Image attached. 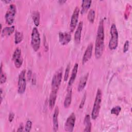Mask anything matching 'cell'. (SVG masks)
I'll list each match as a JSON object with an SVG mask.
<instances>
[{
    "instance_id": "836d02e7",
    "label": "cell",
    "mask_w": 132,
    "mask_h": 132,
    "mask_svg": "<svg viewBox=\"0 0 132 132\" xmlns=\"http://www.w3.org/2000/svg\"><path fill=\"white\" fill-rule=\"evenodd\" d=\"M3 90L2 89H1V103L2 102V100H3Z\"/></svg>"
},
{
    "instance_id": "f1b7e54d",
    "label": "cell",
    "mask_w": 132,
    "mask_h": 132,
    "mask_svg": "<svg viewBox=\"0 0 132 132\" xmlns=\"http://www.w3.org/2000/svg\"><path fill=\"white\" fill-rule=\"evenodd\" d=\"M129 42L128 40H126L124 44V46H123V53H126L129 48Z\"/></svg>"
},
{
    "instance_id": "4316f807",
    "label": "cell",
    "mask_w": 132,
    "mask_h": 132,
    "mask_svg": "<svg viewBox=\"0 0 132 132\" xmlns=\"http://www.w3.org/2000/svg\"><path fill=\"white\" fill-rule=\"evenodd\" d=\"M70 70V63H69L67 65V68L65 69V73H64V81H67L68 79Z\"/></svg>"
},
{
    "instance_id": "1f68e13d",
    "label": "cell",
    "mask_w": 132,
    "mask_h": 132,
    "mask_svg": "<svg viewBox=\"0 0 132 132\" xmlns=\"http://www.w3.org/2000/svg\"><path fill=\"white\" fill-rule=\"evenodd\" d=\"M24 131V126H23V124L21 123L19 125V127L17 130V131Z\"/></svg>"
},
{
    "instance_id": "30bf717a",
    "label": "cell",
    "mask_w": 132,
    "mask_h": 132,
    "mask_svg": "<svg viewBox=\"0 0 132 132\" xmlns=\"http://www.w3.org/2000/svg\"><path fill=\"white\" fill-rule=\"evenodd\" d=\"M79 11H80L79 8L77 6L75 7V9L73 11V14L71 18V22L70 24V28L71 32L73 31V30H74L75 27L77 24Z\"/></svg>"
},
{
    "instance_id": "ffe728a7",
    "label": "cell",
    "mask_w": 132,
    "mask_h": 132,
    "mask_svg": "<svg viewBox=\"0 0 132 132\" xmlns=\"http://www.w3.org/2000/svg\"><path fill=\"white\" fill-rule=\"evenodd\" d=\"M14 26H11L9 27H6L2 30V37H8L11 35L14 31Z\"/></svg>"
},
{
    "instance_id": "603a6c76",
    "label": "cell",
    "mask_w": 132,
    "mask_h": 132,
    "mask_svg": "<svg viewBox=\"0 0 132 132\" xmlns=\"http://www.w3.org/2000/svg\"><path fill=\"white\" fill-rule=\"evenodd\" d=\"M23 39V34L22 32L16 31L14 34V42L15 44H19L21 42Z\"/></svg>"
},
{
    "instance_id": "4dcf8cb0",
    "label": "cell",
    "mask_w": 132,
    "mask_h": 132,
    "mask_svg": "<svg viewBox=\"0 0 132 132\" xmlns=\"http://www.w3.org/2000/svg\"><path fill=\"white\" fill-rule=\"evenodd\" d=\"M14 118V113L13 112H10L9 114V117H8V120L10 122H11L13 119Z\"/></svg>"
},
{
    "instance_id": "e575fe53",
    "label": "cell",
    "mask_w": 132,
    "mask_h": 132,
    "mask_svg": "<svg viewBox=\"0 0 132 132\" xmlns=\"http://www.w3.org/2000/svg\"><path fill=\"white\" fill-rule=\"evenodd\" d=\"M66 2V1H61V0H60L58 1V3H59L60 4H64V3Z\"/></svg>"
},
{
    "instance_id": "5b68a950",
    "label": "cell",
    "mask_w": 132,
    "mask_h": 132,
    "mask_svg": "<svg viewBox=\"0 0 132 132\" xmlns=\"http://www.w3.org/2000/svg\"><path fill=\"white\" fill-rule=\"evenodd\" d=\"M16 12V9L15 6L14 4L10 5L5 15V19L7 24L11 25L13 23Z\"/></svg>"
},
{
    "instance_id": "6da1fadb",
    "label": "cell",
    "mask_w": 132,
    "mask_h": 132,
    "mask_svg": "<svg viewBox=\"0 0 132 132\" xmlns=\"http://www.w3.org/2000/svg\"><path fill=\"white\" fill-rule=\"evenodd\" d=\"M104 20H101L99 23L95 45V55L96 58H100L103 53L104 48Z\"/></svg>"
},
{
    "instance_id": "8992f818",
    "label": "cell",
    "mask_w": 132,
    "mask_h": 132,
    "mask_svg": "<svg viewBox=\"0 0 132 132\" xmlns=\"http://www.w3.org/2000/svg\"><path fill=\"white\" fill-rule=\"evenodd\" d=\"M62 76V68L58 69L54 74L52 80V89L58 90L60 85Z\"/></svg>"
},
{
    "instance_id": "7a4b0ae2",
    "label": "cell",
    "mask_w": 132,
    "mask_h": 132,
    "mask_svg": "<svg viewBox=\"0 0 132 132\" xmlns=\"http://www.w3.org/2000/svg\"><path fill=\"white\" fill-rule=\"evenodd\" d=\"M102 93L100 89H98L96 94L95 98L94 100L92 113H91V118L93 120H96L98 117L101 109V102H102Z\"/></svg>"
},
{
    "instance_id": "277c9868",
    "label": "cell",
    "mask_w": 132,
    "mask_h": 132,
    "mask_svg": "<svg viewBox=\"0 0 132 132\" xmlns=\"http://www.w3.org/2000/svg\"><path fill=\"white\" fill-rule=\"evenodd\" d=\"M41 39L40 33L37 27H34L31 35V45L35 52H37L40 47Z\"/></svg>"
},
{
    "instance_id": "d6986e66",
    "label": "cell",
    "mask_w": 132,
    "mask_h": 132,
    "mask_svg": "<svg viewBox=\"0 0 132 132\" xmlns=\"http://www.w3.org/2000/svg\"><path fill=\"white\" fill-rule=\"evenodd\" d=\"M84 125L85 126V129L84 130V131H88L90 132L91 130V122L90 121V116L89 114H86L84 118Z\"/></svg>"
},
{
    "instance_id": "ba28073f",
    "label": "cell",
    "mask_w": 132,
    "mask_h": 132,
    "mask_svg": "<svg viewBox=\"0 0 132 132\" xmlns=\"http://www.w3.org/2000/svg\"><path fill=\"white\" fill-rule=\"evenodd\" d=\"M76 116L74 112H72L68 117L64 125V130L66 131L72 132L73 131L75 123Z\"/></svg>"
},
{
    "instance_id": "9a60e30c",
    "label": "cell",
    "mask_w": 132,
    "mask_h": 132,
    "mask_svg": "<svg viewBox=\"0 0 132 132\" xmlns=\"http://www.w3.org/2000/svg\"><path fill=\"white\" fill-rule=\"evenodd\" d=\"M78 64L77 63H76L74 64V65L73 67V68L72 69V73H71V75L70 78L69 82H68V88L71 87L73 84L74 83V82L75 80V78L76 77L77 73V72H78Z\"/></svg>"
},
{
    "instance_id": "44dd1931",
    "label": "cell",
    "mask_w": 132,
    "mask_h": 132,
    "mask_svg": "<svg viewBox=\"0 0 132 132\" xmlns=\"http://www.w3.org/2000/svg\"><path fill=\"white\" fill-rule=\"evenodd\" d=\"M91 1H82L81 4V9L80 11L81 14H84L88 11L91 6Z\"/></svg>"
},
{
    "instance_id": "f546056e",
    "label": "cell",
    "mask_w": 132,
    "mask_h": 132,
    "mask_svg": "<svg viewBox=\"0 0 132 132\" xmlns=\"http://www.w3.org/2000/svg\"><path fill=\"white\" fill-rule=\"evenodd\" d=\"M86 93H85L82 99H81V101L80 102V105H79V108L80 109H81L84 107V104H85V103L86 102Z\"/></svg>"
},
{
    "instance_id": "7c38bea8",
    "label": "cell",
    "mask_w": 132,
    "mask_h": 132,
    "mask_svg": "<svg viewBox=\"0 0 132 132\" xmlns=\"http://www.w3.org/2000/svg\"><path fill=\"white\" fill-rule=\"evenodd\" d=\"M93 44L92 43H90L83 56L82 59V63L85 64L87 62H88L91 58L92 55V51H93Z\"/></svg>"
},
{
    "instance_id": "3957f363",
    "label": "cell",
    "mask_w": 132,
    "mask_h": 132,
    "mask_svg": "<svg viewBox=\"0 0 132 132\" xmlns=\"http://www.w3.org/2000/svg\"><path fill=\"white\" fill-rule=\"evenodd\" d=\"M110 35L111 38L109 42L108 46L111 50H116L118 45V31L117 26L115 24L113 23L110 27Z\"/></svg>"
},
{
    "instance_id": "5bb4252c",
    "label": "cell",
    "mask_w": 132,
    "mask_h": 132,
    "mask_svg": "<svg viewBox=\"0 0 132 132\" xmlns=\"http://www.w3.org/2000/svg\"><path fill=\"white\" fill-rule=\"evenodd\" d=\"M59 109L58 106H56L55 108L53 116V130L56 131L58 129V117L59 115Z\"/></svg>"
},
{
    "instance_id": "2e32d148",
    "label": "cell",
    "mask_w": 132,
    "mask_h": 132,
    "mask_svg": "<svg viewBox=\"0 0 132 132\" xmlns=\"http://www.w3.org/2000/svg\"><path fill=\"white\" fill-rule=\"evenodd\" d=\"M57 92H58V90H57L52 89V91L50 93L49 100H48V105L51 109L53 108V107L55 106L57 96Z\"/></svg>"
},
{
    "instance_id": "8fae6325",
    "label": "cell",
    "mask_w": 132,
    "mask_h": 132,
    "mask_svg": "<svg viewBox=\"0 0 132 132\" xmlns=\"http://www.w3.org/2000/svg\"><path fill=\"white\" fill-rule=\"evenodd\" d=\"M71 35L68 32H59V41L61 44L65 45L68 44L71 40Z\"/></svg>"
},
{
    "instance_id": "e0dca14e",
    "label": "cell",
    "mask_w": 132,
    "mask_h": 132,
    "mask_svg": "<svg viewBox=\"0 0 132 132\" xmlns=\"http://www.w3.org/2000/svg\"><path fill=\"white\" fill-rule=\"evenodd\" d=\"M72 88H68L67 89V93L65 96L64 101V103L63 105L64 108H68L69 107L71 104L72 102Z\"/></svg>"
},
{
    "instance_id": "4fadbf2b",
    "label": "cell",
    "mask_w": 132,
    "mask_h": 132,
    "mask_svg": "<svg viewBox=\"0 0 132 132\" xmlns=\"http://www.w3.org/2000/svg\"><path fill=\"white\" fill-rule=\"evenodd\" d=\"M83 27V22L80 21L77 27V29L74 34V41L76 44H79L80 42L81 31Z\"/></svg>"
},
{
    "instance_id": "cb8c5ba5",
    "label": "cell",
    "mask_w": 132,
    "mask_h": 132,
    "mask_svg": "<svg viewBox=\"0 0 132 132\" xmlns=\"http://www.w3.org/2000/svg\"><path fill=\"white\" fill-rule=\"evenodd\" d=\"M95 11L91 9L89 10L88 15H87V18L88 21L91 23H93L94 21V19H95Z\"/></svg>"
},
{
    "instance_id": "d4e9b609",
    "label": "cell",
    "mask_w": 132,
    "mask_h": 132,
    "mask_svg": "<svg viewBox=\"0 0 132 132\" xmlns=\"http://www.w3.org/2000/svg\"><path fill=\"white\" fill-rule=\"evenodd\" d=\"M121 111V107L120 106H116L113 107L111 109V113L115 114L116 116H118Z\"/></svg>"
},
{
    "instance_id": "9c48e42d",
    "label": "cell",
    "mask_w": 132,
    "mask_h": 132,
    "mask_svg": "<svg viewBox=\"0 0 132 132\" xmlns=\"http://www.w3.org/2000/svg\"><path fill=\"white\" fill-rule=\"evenodd\" d=\"M12 60L16 68H20L22 66L23 60L21 55V50L19 47L16 48L15 50L12 55Z\"/></svg>"
},
{
    "instance_id": "83f0119b",
    "label": "cell",
    "mask_w": 132,
    "mask_h": 132,
    "mask_svg": "<svg viewBox=\"0 0 132 132\" xmlns=\"http://www.w3.org/2000/svg\"><path fill=\"white\" fill-rule=\"evenodd\" d=\"M32 122L30 120H27L25 126V131L26 132H29L30 131L32 127Z\"/></svg>"
},
{
    "instance_id": "d6a6232c",
    "label": "cell",
    "mask_w": 132,
    "mask_h": 132,
    "mask_svg": "<svg viewBox=\"0 0 132 132\" xmlns=\"http://www.w3.org/2000/svg\"><path fill=\"white\" fill-rule=\"evenodd\" d=\"M32 76V72L31 71L29 70L27 73V78L29 80L31 79V77Z\"/></svg>"
},
{
    "instance_id": "ac0fdd59",
    "label": "cell",
    "mask_w": 132,
    "mask_h": 132,
    "mask_svg": "<svg viewBox=\"0 0 132 132\" xmlns=\"http://www.w3.org/2000/svg\"><path fill=\"white\" fill-rule=\"evenodd\" d=\"M88 76H89V73H88L80 78L79 81L78 85V87H77L78 91L80 92L84 89V88L86 85Z\"/></svg>"
},
{
    "instance_id": "7402d4cb",
    "label": "cell",
    "mask_w": 132,
    "mask_h": 132,
    "mask_svg": "<svg viewBox=\"0 0 132 132\" xmlns=\"http://www.w3.org/2000/svg\"><path fill=\"white\" fill-rule=\"evenodd\" d=\"M31 16L35 25L36 26H38L40 24V12L38 11H34L32 13Z\"/></svg>"
},
{
    "instance_id": "d590c367",
    "label": "cell",
    "mask_w": 132,
    "mask_h": 132,
    "mask_svg": "<svg viewBox=\"0 0 132 132\" xmlns=\"http://www.w3.org/2000/svg\"><path fill=\"white\" fill-rule=\"evenodd\" d=\"M3 2H4L5 3H9L10 2V1H6V0H4V1H2Z\"/></svg>"
},
{
    "instance_id": "484cf974",
    "label": "cell",
    "mask_w": 132,
    "mask_h": 132,
    "mask_svg": "<svg viewBox=\"0 0 132 132\" xmlns=\"http://www.w3.org/2000/svg\"><path fill=\"white\" fill-rule=\"evenodd\" d=\"M7 80V76L5 73H4L3 71L2 70V64H1V77H0V81H1V84H4L6 82Z\"/></svg>"
},
{
    "instance_id": "52a82bcc",
    "label": "cell",
    "mask_w": 132,
    "mask_h": 132,
    "mask_svg": "<svg viewBox=\"0 0 132 132\" xmlns=\"http://www.w3.org/2000/svg\"><path fill=\"white\" fill-rule=\"evenodd\" d=\"M25 70H23L19 74L18 83V92L19 94H23L26 90V82L25 79Z\"/></svg>"
}]
</instances>
